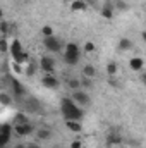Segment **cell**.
Masks as SVG:
<instances>
[{
	"instance_id": "cell-1",
	"label": "cell",
	"mask_w": 146,
	"mask_h": 148,
	"mask_svg": "<svg viewBox=\"0 0 146 148\" xmlns=\"http://www.w3.org/2000/svg\"><path fill=\"white\" fill-rule=\"evenodd\" d=\"M60 110H62V115H64L65 121H69V119L71 121H83V117H84V112L76 105V102L72 98H67V97L62 98Z\"/></svg>"
},
{
	"instance_id": "cell-2",
	"label": "cell",
	"mask_w": 146,
	"mask_h": 148,
	"mask_svg": "<svg viewBox=\"0 0 146 148\" xmlns=\"http://www.w3.org/2000/svg\"><path fill=\"white\" fill-rule=\"evenodd\" d=\"M79 57H81V48H79V45L74 43V41L67 43V47H65V57H64L65 64L76 66V64L79 62Z\"/></svg>"
},
{
	"instance_id": "cell-3",
	"label": "cell",
	"mask_w": 146,
	"mask_h": 148,
	"mask_svg": "<svg viewBox=\"0 0 146 148\" xmlns=\"http://www.w3.org/2000/svg\"><path fill=\"white\" fill-rule=\"evenodd\" d=\"M43 47H45L48 52L57 53V52L62 50V41L55 36H50V38H45V40H43Z\"/></svg>"
},
{
	"instance_id": "cell-4",
	"label": "cell",
	"mask_w": 146,
	"mask_h": 148,
	"mask_svg": "<svg viewBox=\"0 0 146 148\" xmlns=\"http://www.w3.org/2000/svg\"><path fill=\"white\" fill-rule=\"evenodd\" d=\"M72 100L76 102V103H79V105H84V107H88V105L91 103V97H89L84 90L72 91Z\"/></svg>"
},
{
	"instance_id": "cell-5",
	"label": "cell",
	"mask_w": 146,
	"mask_h": 148,
	"mask_svg": "<svg viewBox=\"0 0 146 148\" xmlns=\"http://www.w3.org/2000/svg\"><path fill=\"white\" fill-rule=\"evenodd\" d=\"M35 131V126L31 122H24V124H14V133L17 136H29L33 134Z\"/></svg>"
},
{
	"instance_id": "cell-6",
	"label": "cell",
	"mask_w": 146,
	"mask_h": 148,
	"mask_svg": "<svg viewBox=\"0 0 146 148\" xmlns=\"http://www.w3.org/2000/svg\"><path fill=\"white\" fill-rule=\"evenodd\" d=\"M41 84L45 88H50V90H59L60 88V81L53 76V74H46L41 77Z\"/></svg>"
},
{
	"instance_id": "cell-7",
	"label": "cell",
	"mask_w": 146,
	"mask_h": 148,
	"mask_svg": "<svg viewBox=\"0 0 146 148\" xmlns=\"http://www.w3.org/2000/svg\"><path fill=\"white\" fill-rule=\"evenodd\" d=\"M40 67H41L43 73L52 74L55 71V60H53L52 57H41V59H40Z\"/></svg>"
},
{
	"instance_id": "cell-8",
	"label": "cell",
	"mask_w": 146,
	"mask_h": 148,
	"mask_svg": "<svg viewBox=\"0 0 146 148\" xmlns=\"http://www.w3.org/2000/svg\"><path fill=\"white\" fill-rule=\"evenodd\" d=\"M10 86H12V93H14L16 98H23V97H26V90H24V86H23L16 77H10Z\"/></svg>"
},
{
	"instance_id": "cell-9",
	"label": "cell",
	"mask_w": 146,
	"mask_h": 148,
	"mask_svg": "<svg viewBox=\"0 0 146 148\" xmlns=\"http://www.w3.org/2000/svg\"><path fill=\"white\" fill-rule=\"evenodd\" d=\"M122 143V136L117 133V131H110L107 134V145L110 147H115V145H120Z\"/></svg>"
},
{
	"instance_id": "cell-10",
	"label": "cell",
	"mask_w": 146,
	"mask_h": 148,
	"mask_svg": "<svg viewBox=\"0 0 146 148\" xmlns=\"http://www.w3.org/2000/svg\"><path fill=\"white\" fill-rule=\"evenodd\" d=\"M129 67H131L132 71L139 73V71H143V67H145V60H143L141 57H132V59L129 60Z\"/></svg>"
},
{
	"instance_id": "cell-11",
	"label": "cell",
	"mask_w": 146,
	"mask_h": 148,
	"mask_svg": "<svg viewBox=\"0 0 146 148\" xmlns=\"http://www.w3.org/2000/svg\"><path fill=\"white\" fill-rule=\"evenodd\" d=\"M102 16H103L105 19H112V17H113V3H110V2H105V3H103V7H102Z\"/></svg>"
},
{
	"instance_id": "cell-12",
	"label": "cell",
	"mask_w": 146,
	"mask_h": 148,
	"mask_svg": "<svg viewBox=\"0 0 146 148\" xmlns=\"http://www.w3.org/2000/svg\"><path fill=\"white\" fill-rule=\"evenodd\" d=\"M24 107H26L28 112H38L40 110V103H38L36 98H28V100L24 102Z\"/></svg>"
},
{
	"instance_id": "cell-13",
	"label": "cell",
	"mask_w": 146,
	"mask_h": 148,
	"mask_svg": "<svg viewBox=\"0 0 146 148\" xmlns=\"http://www.w3.org/2000/svg\"><path fill=\"white\" fill-rule=\"evenodd\" d=\"M65 126H67V129L69 131H72V133H81L83 131V126H81V121H65Z\"/></svg>"
},
{
	"instance_id": "cell-14",
	"label": "cell",
	"mask_w": 146,
	"mask_h": 148,
	"mask_svg": "<svg viewBox=\"0 0 146 148\" xmlns=\"http://www.w3.org/2000/svg\"><path fill=\"white\" fill-rule=\"evenodd\" d=\"M12 59H14V62H17V64H29L31 60H29V53H26V52H21V53H17V55H12Z\"/></svg>"
},
{
	"instance_id": "cell-15",
	"label": "cell",
	"mask_w": 146,
	"mask_h": 148,
	"mask_svg": "<svg viewBox=\"0 0 146 148\" xmlns=\"http://www.w3.org/2000/svg\"><path fill=\"white\" fill-rule=\"evenodd\" d=\"M9 140H10V126H7V124H3L2 126V145L5 147L7 143H9Z\"/></svg>"
},
{
	"instance_id": "cell-16",
	"label": "cell",
	"mask_w": 146,
	"mask_h": 148,
	"mask_svg": "<svg viewBox=\"0 0 146 148\" xmlns=\"http://www.w3.org/2000/svg\"><path fill=\"white\" fill-rule=\"evenodd\" d=\"M21 52H24L21 41H19V40H12V43H10V53H12V55H17V53H21Z\"/></svg>"
},
{
	"instance_id": "cell-17",
	"label": "cell",
	"mask_w": 146,
	"mask_h": 148,
	"mask_svg": "<svg viewBox=\"0 0 146 148\" xmlns=\"http://www.w3.org/2000/svg\"><path fill=\"white\" fill-rule=\"evenodd\" d=\"M83 76H86V77H95L96 76V69H95V66H91V64H86L84 67H83Z\"/></svg>"
},
{
	"instance_id": "cell-18",
	"label": "cell",
	"mask_w": 146,
	"mask_h": 148,
	"mask_svg": "<svg viewBox=\"0 0 146 148\" xmlns=\"http://www.w3.org/2000/svg\"><path fill=\"white\" fill-rule=\"evenodd\" d=\"M86 7H88V5H86V2H84V0H74L72 3H71V9L76 10V12H79V10H83V12H84V10H86Z\"/></svg>"
},
{
	"instance_id": "cell-19",
	"label": "cell",
	"mask_w": 146,
	"mask_h": 148,
	"mask_svg": "<svg viewBox=\"0 0 146 148\" xmlns=\"http://www.w3.org/2000/svg\"><path fill=\"white\" fill-rule=\"evenodd\" d=\"M67 88H69V90H72V91L81 90V79H76V77L67 79Z\"/></svg>"
},
{
	"instance_id": "cell-20",
	"label": "cell",
	"mask_w": 146,
	"mask_h": 148,
	"mask_svg": "<svg viewBox=\"0 0 146 148\" xmlns=\"http://www.w3.org/2000/svg\"><path fill=\"white\" fill-rule=\"evenodd\" d=\"M36 136L40 140H50V138H52V131H50L48 127H41V129L36 131Z\"/></svg>"
},
{
	"instance_id": "cell-21",
	"label": "cell",
	"mask_w": 146,
	"mask_h": 148,
	"mask_svg": "<svg viewBox=\"0 0 146 148\" xmlns=\"http://www.w3.org/2000/svg\"><path fill=\"white\" fill-rule=\"evenodd\" d=\"M132 47H134V45H132V41H131L129 38H122V40L119 41V48L124 50V52H126V50H131Z\"/></svg>"
},
{
	"instance_id": "cell-22",
	"label": "cell",
	"mask_w": 146,
	"mask_h": 148,
	"mask_svg": "<svg viewBox=\"0 0 146 148\" xmlns=\"http://www.w3.org/2000/svg\"><path fill=\"white\" fill-rule=\"evenodd\" d=\"M24 122H29L28 115H26L24 112H17V114H16V121H14V124H24Z\"/></svg>"
},
{
	"instance_id": "cell-23",
	"label": "cell",
	"mask_w": 146,
	"mask_h": 148,
	"mask_svg": "<svg viewBox=\"0 0 146 148\" xmlns=\"http://www.w3.org/2000/svg\"><path fill=\"white\" fill-rule=\"evenodd\" d=\"M41 35H43V38H50V36H55V35H53V28H52V26H48V24L41 28Z\"/></svg>"
},
{
	"instance_id": "cell-24",
	"label": "cell",
	"mask_w": 146,
	"mask_h": 148,
	"mask_svg": "<svg viewBox=\"0 0 146 148\" xmlns=\"http://www.w3.org/2000/svg\"><path fill=\"white\" fill-rule=\"evenodd\" d=\"M24 73H26V76H35V73H36V64H35V62H29V64L26 66Z\"/></svg>"
},
{
	"instance_id": "cell-25",
	"label": "cell",
	"mask_w": 146,
	"mask_h": 148,
	"mask_svg": "<svg viewBox=\"0 0 146 148\" xmlns=\"http://www.w3.org/2000/svg\"><path fill=\"white\" fill-rule=\"evenodd\" d=\"M107 74H108L110 77L117 74V64H115V62H108V64H107Z\"/></svg>"
},
{
	"instance_id": "cell-26",
	"label": "cell",
	"mask_w": 146,
	"mask_h": 148,
	"mask_svg": "<svg viewBox=\"0 0 146 148\" xmlns=\"http://www.w3.org/2000/svg\"><path fill=\"white\" fill-rule=\"evenodd\" d=\"M95 48H96V47H95V43H93V41H86V43L83 45V50H84L86 53H93V52H95Z\"/></svg>"
},
{
	"instance_id": "cell-27",
	"label": "cell",
	"mask_w": 146,
	"mask_h": 148,
	"mask_svg": "<svg viewBox=\"0 0 146 148\" xmlns=\"http://www.w3.org/2000/svg\"><path fill=\"white\" fill-rule=\"evenodd\" d=\"M81 86H83V88H93V79L83 76V77H81Z\"/></svg>"
},
{
	"instance_id": "cell-28",
	"label": "cell",
	"mask_w": 146,
	"mask_h": 148,
	"mask_svg": "<svg viewBox=\"0 0 146 148\" xmlns=\"http://www.w3.org/2000/svg\"><path fill=\"white\" fill-rule=\"evenodd\" d=\"M0 102H2L3 105H9V103H10V97H9L5 91H2V93H0Z\"/></svg>"
},
{
	"instance_id": "cell-29",
	"label": "cell",
	"mask_w": 146,
	"mask_h": 148,
	"mask_svg": "<svg viewBox=\"0 0 146 148\" xmlns=\"http://www.w3.org/2000/svg\"><path fill=\"white\" fill-rule=\"evenodd\" d=\"M0 29H2V35H3V38H5L7 35H9V23H7V21H2Z\"/></svg>"
},
{
	"instance_id": "cell-30",
	"label": "cell",
	"mask_w": 146,
	"mask_h": 148,
	"mask_svg": "<svg viewBox=\"0 0 146 148\" xmlns=\"http://www.w3.org/2000/svg\"><path fill=\"white\" fill-rule=\"evenodd\" d=\"M117 9H119V10H127V9H129V5H127L126 2L119 0V2H117Z\"/></svg>"
},
{
	"instance_id": "cell-31",
	"label": "cell",
	"mask_w": 146,
	"mask_h": 148,
	"mask_svg": "<svg viewBox=\"0 0 146 148\" xmlns=\"http://www.w3.org/2000/svg\"><path fill=\"white\" fill-rule=\"evenodd\" d=\"M0 50H2V52H7V50H9V43H7V40H5V38H3V40H2V43H0Z\"/></svg>"
},
{
	"instance_id": "cell-32",
	"label": "cell",
	"mask_w": 146,
	"mask_h": 148,
	"mask_svg": "<svg viewBox=\"0 0 146 148\" xmlns=\"http://www.w3.org/2000/svg\"><path fill=\"white\" fill-rule=\"evenodd\" d=\"M71 148H83V141L81 140H74L71 143Z\"/></svg>"
},
{
	"instance_id": "cell-33",
	"label": "cell",
	"mask_w": 146,
	"mask_h": 148,
	"mask_svg": "<svg viewBox=\"0 0 146 148\" xmlns=\"http://www.w3.org/2000/svg\"><path fill=\"white\" fill-rule=\"evenodd\" d=\"M141 79H143V83L146 84V73H145V74H141Z\"/></svg>"
},
{
	"instance_id": "cell-34",
	"label": "cell",
	"mask_w": 146,
	"mask_h": 148,
	"mask_svg": "<svg viewBox=\"0 0 146 148\" xmlns=\"http://www.w3.org/2000/svg\"><path fill=\"white\" fill-rule=\"evenodd\" d=\"M24 148H40V147H36V145H28V147H24Z\"/></svg>"
},
{
	"instance_id": "cell-35",
	"label": "cell",
	"mask_w": 146,
	"mask_h": 148,
	"mask_svg": "<svg viewBox=\"0 0 146 148\" xmlns=\"http://www.w3.org/2000/svg\"><path fill=\"white\" fill-rule=\"evenodd\" d=\"M143 40L146 41V31H143Z\"/></svg>"
},
{
	"instance_id": "cell-36",
	"label": "cell",
	"mask_w": 146,
	"mask_h": 148,
	"mask_svg": "<svg viewBox=\"0 0 146 148\" xmlns=\"http://www.w3.org/2000/svg\"><path fill=\"white\" fill-rule=\"evenodd\" d=\"M16 148H24V145H17Z\"/></svg>"
}]
</instances>
